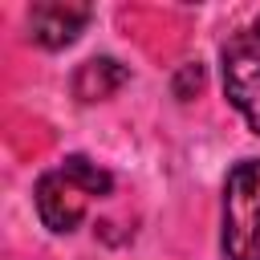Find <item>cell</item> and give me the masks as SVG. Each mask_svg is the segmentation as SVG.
Listing matches in <instances>:
<instances>
[{
  "mask_svg": "<svg viewBox=\"0 0 260 260\" xmlns=\"http://www.w3.org/2000/svg\"><path fill=\"white\" fill-rule=\"evenodd\" d=\"M110 191H114V175L106 167H98L85 154H65L53 171H45L37 179L32 203H37V215L49 232L69 236L85 219L89 199H106Z\"/></svg>",
  "mask_w": 260,
  "mask_h": 260,
  "instance_id": "obj_1",
  "label": "cell"
},
{
  "mask_svg": "<svg viewBox=\"0 0 260 260\" xmlns=\"http://www.w3.org/2000/svg\"><path fill=\"white\" fill-rule=\"evenodd\" d=\"M228 260H260V158H244L223 183V232Z\"/></svg>",
  "mask_w": 260,
  "mask_h": 260,
  "instance_id": "obj_2",
  "label": "cell"
},
{
  "mask_svg": "<svg viewBox=\"0 0 260 260\" xmlns=\"http://www.w3.org/2000/svg\"><path fill=\"white\" fill-rule=\"evenodd\" d=\"M223 65V93L228 102L244 114L248 130L260 134V37L256 32H240L223 45L219 53Z\"/></svg>",
  "mask_w": 260,
  "mask_h": 260,
  "instance_id": "obj_3",
  "label": "cell"
},
{
  "mask_svg": "<svg viewBox=\"0 0 260 260\" xmlns=\"http://www.w3.org/2000/svg\"><path fill=\"white\" fill-rule=\"evenodd\" d=\"M89 20H93V8L89 4H73V0H41L24 16L28 41L41 45V49H65V45H73L85 32Z\"/></svg>",
  "mask_w": 260,
  "mask_h": 260,
  "instance_id": "obj_4",
  "label": "cell"
},
{
  "mask_svg": "<svg viewBox=\"0 0 260 260\" xmlns=\"http://www.w3.org/2000/svg\"><path fill=\"white\" fill-rule=\"evenodd\" d=\"M126 81H130V69H126L118 57H89V61H81L77 73H73V98L85 102V106H93V102L114 98Z\"/></svg>",
  "mask_w": 260,
  "mask_h": 260,
  "instance_id": "obj_5",
  "label": "cell"
},
{
  "mask_svg": "<svg viewBox=\"0 0 260 260\" xmlns=\"http://www.w3.org/2000/svg\"><path fill=\"white\" fill-rule=\"evenodd\" d=\"M199 85H203V69H199V61H195V65H183V73H179V81H175V98L187 102L191 89H199Z\"/></svg>",
  "mask_w": 260,
  "mask_h": 260,
  "instance_id": "obj_6",
  "label": "cell"
},
{
  "mask_svg": "<svg viewBox=\"0 0 260 260\" xmlns=\"http://www.w3.org/2000/svg\"><path fill=\"white\" fill-rule=\"evenodd\" d=\"M252 32H256V37H260V16H256V28H252Z\"/></svg>",
  "mask_w": 260,
  "mask_h": 260,
  "instance_id": "obj_7",
  "label": "cell"
}]
</instances>
